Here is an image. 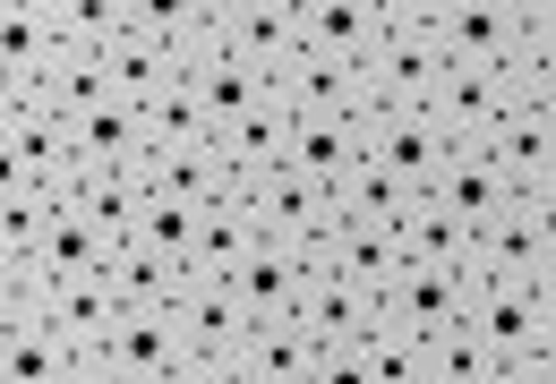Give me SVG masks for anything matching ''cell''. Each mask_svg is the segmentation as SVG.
<instances>
[{"label":"cell","mask_w":556,"mask_h":384,"mask_svg":"<svg viewBox=\"0 0 556 384\" xmlns=\"http://www.w3.org/2000/svg\"><path fill=\"white\" fill-rule=\"evenodd\" d=\"M445 43H437V0H386V43L368 52V94L394 103V112H419L445 77Z\"/></svg>","instance_id":"cell-1"},{"label":"cell","mask_w":556,"mask_h":384,"mask_svg":"<svg viewBox=\"0 0 556 384\" xmlns=\"http://www.w3.org/2000/svg\"><path fill=\"white\" fill-rule=\"evenodd\" d=\"M531 35L522 0H437V43L454 68H514Z\"/></svg>","instance_id":"cell-2"},{"label":"cell","mask_w":556,"mask_h":384,"mask_svg":"<svg viewBox=\"0 0 556 384\" xmlns=\"http://www.w3.org/2000/svg\"><path fill=\"white\" fill-rule=\"evenodd\" d=\"M0 171H9V180H43V189H61V180L77 171V154H70V120L52 112V94L0 103Z\"/></svg>","instance_id":"cell-3"},{"label":"cell","mask_w":556,"mask_h":384,"mask_svg":"<svg viewBox=\"0 0 556 384\" xmlns=\"http://www.w3.org/2000/svg\"><path fill=\"white\" fill-rule=\"evenodd\" d=\"M308 282H317L308 248H291V240H257L249 265L231 273V299H240V317H249V324H300Z\"/></svg>","instance_id":"cell-4"},{"label":"cell","mask_w":556,"mask_h":384,"mask_svg":"<svg viewBox=\"0 0 556 384\" xmlns=\"http://www.w3.org/2000/svg\"><path fill=\"white\" fill-rule=\"evenodd\" d=\"M180 86H189V94H198V103L214 112V128L249 120V112H257V103L275 94V86H266L257 68L231 52V35H223V26H214V35H198V43L180 52Z\"/></svg>","instance_id":"cell-5"},{"label":"cell","mask_w":556,"mask_h":384,"mask_svg":"<svg viewBox=\"0 0 556 384\" xmlns=\"http://www.w3.org/2000/svg\"><path fill=\"white\" fill-rule=\"evenodd\" d=\"M522 94H514V68H445L437 94H428V120L445 128V145H488V128L505 120Z\"/></svg>","instance_id":"cell-6"},{"label":"cell","mask_w":556,"mask_h":384,"mask_svg":"<svg viewBox=\"0 0 556 384\" xmlns=\"http://www.w3.org/2000/svg\"><path fill=\"white\" fill-rule=\"evenodd\" d=\"M445 154H454V145H445V128L428 120V103H419V112H394V103L368 112V163L394 171L403 189L428 196V189H437V171H445Z\"/></svg>","instance_id":"cell-7"},{"label":"cell","mask_w":556,"mask_h":384,"mask_svg":"<svg viewBox=\"0 0 556 384\" xmlns=\"http://www.w3.org/2000/svg\"><path fill=\"white\" fill-rule=\"evenodd\" d=\"M463 317H471V291L454 265H403L386 291V324L412 342H445V333H463Z\"/></svg>","instance_id":"cell-8"},{"label":"cell","mask_w":556,"mask_h":384,"mask_svg":"<svg viewBox=\"0 0 556 384\" xmlns=\"http://www.w3.org/2000/svg\"><path fill=\"white\" fill-rule=\"evenodd\" d=\"M300 324H308L317 350H368V342L386 333V299L359 291V282H343V273H317L308 299H300Z\"/></svg>","instance_id":"cell-9"},{"label":"cell","mask_w":556,"mask_h":384,"mask_svg":"<svg viewBox=\"0 0 556 384\" xmlns=\"http://www.w3.org/2000/svg\"><path fill=\"white\" fill-rule=\"evenodd\" d=\"M52 52H61V35H52V0H9V9H0V103L43 94Z\"/></svg>","instance_id":"cell-10"},{"label":"cell","mask_w":556,"mask_h":384,"mask_svg":"<svg viewBox=\"0 0 556 384\" xmlns=\"http://www.w3.org/2000/svg\"><path fill=\"white\" fill-rule=\"evenodd\" d=\"M471 333L488 342V359L496 368H514V359H531L540 350V291L522 282V273H496L488 291H471Z\"/></svg>","instance_id":"cell-11"},{"label":"cell","mask_w":556,"mask_h":384,"mask_svg":"<svg viewBox=\"0 0 556 384\" xmlns=\"http://www.w3.org/2000/svg\"><path fill=\"white\" fill-rule=\"evenodd\" d=\"M249 214H257V231L266 240H291V248H308L326 222H334V189H317L308 171H266V180H249Z\"/></svg>","instance_id":"cell-12"},{"label":"cell","mask_w":556,"mask_h":384,"mask_svg":"<svg viewBox=\"0 0 556 384\" xmlns=\"http://www.w3.org/2000/svg\"><path fill=\"white\" fill-rule=\"evenodd\" d=\"M223 35H231V52L257 68L266 86L300 61V9L291 0H223Z\"/></svg>","instance_id":"cell-13"},{"label":"cell","mask_w":556,"mask_h":384,"mask_svg":"<svg viewBox=\"0 0 556 384\" xmlns=\"http://www.w3.org/2000/svg\"><path fill=\"white\" fill-rule=\"evenodd\" d=\"M275 94L291 112H334V120H368L377 94H368V68L351 61H326V52H300V61L275 77Z\"/></svg>","instance_id":"cell-14"},{"label":"cell","mask_w":556,"mask_h":384,"mask_svg":"<svg viewBox=\"0 0 556 384\" xmlns=\"http://www.w3.org/2000/svg\"><path fill=\"white\" fill-rule=\"evenodd\" d=\"M172 317H180V342H189V359H223V368H231V359L249 350V333H257V324L240 317L231 282H180Z\"/></svg>","instance_id":"cell-15"},{"label":"cell","mask_w":556,"mask_h":384,"mask_svg":"<svg viewBox=\"0 0 556 384\" xmlns=\"http://www.w3.org/2000/svg\"><path fill=\"white\" fill-rule=\"evenodd\" d=\"M308 265L317 273H343V282H359V291H394V273H403V256H394V231H359V222H326L317 240H308Z\"/></svg>","instance_id":"cell-16"},{"label":"cell","mask_w":556,"mask_h":384,"mask_svg":"<svg viewBox=\"0 0 556 384\" xmlns=\"http://www.w3.org/2000/svg\"><path fill=\"white\" fill-rule=\"evenodd\" d=\"M377 43H386V0H308V9H300V52L368 68Z\"/></svg>","instance_id":"cell-17"},{"label":"cell","mask_w":556,"mask_h":384,"mask_svg":"<svg viewBox=\"0 0 556 384\" xmlns=\"http://www.w3.org/2000/svg\"><path fill=\"white\" fill-rule=\"evenodd\" d=\"M0 384H77V350L35 308H0Z\"/></svg>","instance_id":"cell-18"},{"label":"cell","mask_w":556,"mask_h":384,"mask_svg":"<svg viewBox=\"0 0 556 384\" xmlns=\"http://www.w3.org/2000/svg\"><path fill=\"white\" fill-rule=\"evenodd\" d=\"M368 163V120H334V112H300L291 128V171H308L317 189H343Z\"/></svg>","instance_id":"cell-19"},{"label":"cell","mask_w":556,"mask_h":384,"mask_svg":"<svg viewBox=\"0 0 556 384\" xmlns=\"http://www.w3.org/2000/svg\"><path fill=\"white\" fill-rule=\"evenodd\" d=\"M437 205H445V214H454V222H463V231H488V222H496V214H505V205H514V189H505V171H496V163H488L480 145H454V154H445V171H437Z\"/></svg>","instance_id":"cell-20"},{"label":"cell","mask_w":556,"mask_h":384,"mask_svg":"<svg viewBox=\"0 0 556 384\" xmlns=\"http://www.w3.org/2000/svg\"><path fill=\"white\" fill-rule=\"evenodd\" d=\"M112 368H129V376L146 384H172L180 368H189V342H180V317L172 308H146V317H121V333H112V350H103Z\"/></svg>","instance_id":"cell-21"},{"label":"cell","mask_w":556,"mask_h":384,"mask_svg":"<svg viewBox=\"0 0 556 384\" xmlns=\"http://www.w3.org/2000/svg\"><path fill=\"white\" fill-rule=\"evenodd\" d=\"M480 154L496 163V171H505V189L522 196V189H531V180H540V171L556 163V120H548V112H531V103H514L505 120L488 128Z\"/></svg>","instance_id":"cell-22"},{"label":"cell","mask_w":556,"mask_h":384,"mask_svg":"<svg viewBox=\"0 0 556 384\" xmlns=\"http://www.w3.org/2000/svg\"><path fill=\"white\" fill-rule=\"evenodd\" d=\"M70 154L86 171H138L146 163V112L138 103H103V112L70 120Z\"/></svg>","instance_id":"cell-23"},{"label":"cell","mask_w":556,"mask_h":384,"mask_svg":"<svg viewBox=\"0 0 556 384\" xmlns=\"http://www.w3.org/2000/svg\"><path fill=\"white\" fill-rule=\"evenodd\" d=\"M103 61H112V94L121 103H163L172 86H180V52H163L154 35H138V26H121L112 43H103Z\"/></svg>","instance_id":"cell-24"},{"label":"cell","mask_w":556,"mask_h":384,"mask_svg":"<svg viewBox=\"0 0 556 384\" xmlns=\"http://www.w3.org/2000/svg\"><path fill=\"white\" fill-rule=\"evenodd\" d=\"M291 128H300V112H291L282 94H266L249 120L223 128V154H231V171H240V180H266V171H282V163H291Z\"/></svg>","instance_id":"cell-25"},{"label":"cell","mask_w":556,"mask_h":384,"mask_svg":"<svg viewBox=\"0 0 556 384\" xmlns=\"http://www.w3.org/2000/svg\"><path fill=\"white\" fill-rule=\"evenodd\" d=\"M146 196H154L146 163H138V171H86V196H77V214L103 231V248H129V240H138V222H146Z\"/></svg>","instance_id":"cell-26"},{"label":"cell","mask_w":556,"mask_h":384,"mask_svg":"<svg viewBox=\"0 0 556 384\" xmlns=\"http://www.w3.org/2000/svg\"><path fill=\"white\" fill-rule=\"evenodd\" d=\"M198 240H206V205H198V196H180V189L146 196V222H138L146 256H163L172 273H189V265H198Z\"/></svg>","instance_id":"cell-27"},{"label":"cell","mask_w":556,"mask_h":384,"mask_svg":"<svg viewBox=\"0 0 556 384\" xmlns=\"http://www.w3.org/2000/svg\"><path fill=\"white\" fill-rule=\"evenodd\" d=\"M43 94H52L61 120H86V112L121 103V94H112V61H103V43H61V52H52V77H43Z\"/></svg>","instance_id":"cell-28"},{"label":"cell","mask_w":556,"mask_h":384,"mask_svg":"<svg viewBox=\"0 0 556 384\" xmlns=\"http://www.w3.org/2000/svg\"><path fill=\"white\" fill-rule=\"evenodd\" d=\"M308 368H317L308 324H257L249 350L231 359V376H240V384H308Z\"/></svg>","instance_id":"cell-29"},{"label":"cell","mask_w":556,"mask_h":384,"mask_svg":"<svg viewBox=\"0 0 556 384\" xmlns=\"http://www.w3.org/2000/svg\"><path fill=\"white\" fill-rule=\"evenodd\" d=\"M206 145H223V128H214V112L189 86H172L163 103H146V154H206Z\"/></svg>","instance_id":"cell-30"},{"label":"cell","mask_w":556,"mask_h":384,"mask_svg":"<svg viewBox=\"0 0 556 384\" xmlns=\"http://www.w3.org/2000/svg\"><path fill=\"white\" fill-rule=\"evenodd\" d=\"M412 205H419V189H403V180H394V171H377V163H359L343 189H334V214L359 222V231H394Z\"/></svg>","instance_id":"cell-31"},{"label":"cell","mask_w":556,"mask_h":384,"mask_svg":"<svg viewBox=\"0 0 556 384\" xmlns=\"http://www.w3.org/2000/svg\"><path fill=\"white\" fill-rule=\"evenodd\" d=\"M266 231H257V214L249 205H214L206 214V240H198V265H189V282H231L240 265H249V248H257Z\"/></svg>","instance_id":"cell-32"},{"label":"cell","mask_w":556,"mask_h":384,"mask_svg":"<svg viewBox=\"0 0 556 384\" xmlns=\"http://www.w3.org/2000/svg\"><path fill=\"white\" fill-rule=\"evenodd\" d=\"M463 248H471V231H463L437 196H419L412 214L394 222V256H403V265H463Z\"/></svg>","instance_id":"cell-33"},{"label":"cell","mask_w":556,"mask_h":384,"mask_svg":"<svg viewBox=\"0 0 556 384\" xmlns=\"http://www.w3.org/2000/svg\"><path fill=\"white\" fill-rule=\"evenodd\" d=\"M103 273H112V291H121V308H129V317L172 308V299H180V282H189V273H172L163 256H146L138 240H129V248H112V265H103Z\"/></svg>","instance_id":"cell-34"},{"label":"cell","mask_w":556,"mask_h":384,"mask_svg":"<svg viewBox=\"0 0 556 384\" xmlns=\"http://www.w3.org/2000/svg\"><path fill=\"white\" fill-rule=\"evenodd\" d=\"M52 214H61V196L43 189V180H9V171H0V256L35 248Z\"/></svg>","instance_id":"cell-35"},{"label":"cell","mask_w":556,"mask_h":384,"mask_svg":"<svg viewBox=\"0 0 556 384\" xmlns=\"http://www.w3.org/2000/svg\"><path fill=\"white\" fill-rule=\"evenodd\" d=\"M505 368L488 359V342L463 324V333H445V342H428V384H496Z\"/></svg>","instance_id":"cell-36"},{"label":"cell","mask_w":556,"mask_h":384,"mask_svg":"<svg viewBox=\"0 0 556 384\" xmlns=\"http://www.w3.org/2000/svg\"><path fill=\"white\" fill-rule=\"evenodd\" d=\"M359 368H368V384H428V342H412V333H377L368 350H359Z\"/></svg>","instance_id":"cell-37"},{"label":"cell","mask_w":556,"mask_h":384,"mask_svg":"<svg viewBox=\"0 0 556 384\" xmlns=\"http://www.w3.org/2000/svg\"><path fill=\"white\" fill-rule=\"evenodd\" d=\"M514 94H522L531 112H548V120H556V61H522V68H514Z\"/></svg>","instance_id":"cell-38"},{"label":"cell","mask_w":556,"mask_h":384,"mask_svg":"<svg viewBox=\"0 0 556 384\" xmlns=\"http://www.w3.org/2000/svg\"><path fill=\"white\" fill-rule=\"evenodd\" d=\"M522 61H556V0H540L531 9V35H522ZM514 61V68H522Z\"/></svg>","instance_id":"cell-39"},{"label":"cell","mask_w":556,"mask_h":384,"mask_svg":"<svg viewBox=\"0 0 556 384\" xmlns=\"http://www.w3.org/2000/svg\"><path fill=\"white\" fill-rule=\"evenodd\" d=\"M308 384H368V368H359V350H317Z\"/></svg>","instance_id":"cell-40"},{"label":"cell","mask_w":556,"mask_h":384,"mask_svg":"<svg viewBox=\"0 0 556 384\" xmlns=\"http://www.w3.org/2000/svg\"><path fill=\"white\" fill-rule=\"evenodd\" d=\"M496 384H556V359H548V350H531V359H514Z\"/></svg>","instance_id":"cell-41"},{"label":"cell","mask_w":556,"mask_h":384,"mask_svg":"<svg viewBox=\"0 0 556 384\" xmlns=\"http://www.w3.org/2000/svg\"><path fill=\"white\" fill-rule=\"evenodd\" d=\"M522 205H531L540 222H556V163H548V171H540V180H531V189H522Z\"/></svg>","instance_id":"cell-42"},{"label":"cell","mask_w":556,"mask_h":384,"mask_svg":"<svg viewBox=\"0 0 556 384\" xmlns=\"http://www.w3.org/2000/svg\"><path fill=\"white\" fill-rule=\"evenodd\" d=\"M531 291H540V350L556 359V273H548V282H531Z\"/></svg>","instance_id":"cell-43"},{"label":"cell","mask_w":556,"mask_h":384,"mask_svg":"<svg viewBox=\"0 0 556 384\" xmlns=\"http://www.w3.org/2000/svg\"><path fill=\"white\" fill-rule=\"evenodd\" d=\"M77 384H146V376H129V368H112V359H77Z\"/></svg>","instance_id":"cell-44"}]
</instances>
